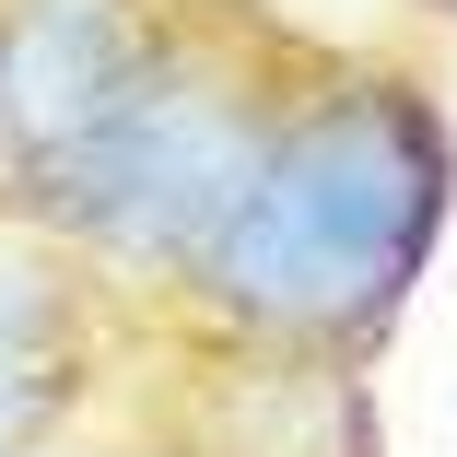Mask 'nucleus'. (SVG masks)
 Returning <instances> with one entry per match:
<instances>
[{
  "instance_id": "1",
  "label": "nucleus",
  "mask_w": 457,
  "mask_h": 457,
  "mask_svg": "<svg viewBox=\"0 0 457 457\" xmlns=\"http://www.w3.org/2000/svg\"><path fill=\"white\" fill-rule=\"evenodd\" d=\"M445 200H457V141L434 95L399 71H328L317 95H282L235 212L212 223L176 294L246 352L340 363L434 270Z\"/></svg>"
},
{
  "instance_id": "2",
  "label": "nucleus",
  "mask_w": 457,
  "mask_h": 457,
  "mask_svg": "<svg viewBox=\"0 0 457 457\" xmlns=\"http://www.w3.org/2000/svg\"><path fill=\"white\" fill-rule=\"evenodd\" d=\"M270 118H282L270 71L212 59V47H153L106 118H82L59 153L0 176V212L71 246L106 294H176L212 223L235 212Z\"/></svg>"
},
{
  "instance_id": "3",
  "label": "nucleus",
  "mask_w": 457,
  "mask_h": 457,
  "mask_svg": "<svg viewBox=\"0 0 457 457\" xmlns=\"http://www.w3.org/2000/svg\"><path fill=\"white\" fill-rule=\"evenodd\" d=\"M153 47L164 36L141 0H0V176L106 118Z\"/></svg>"
},
{
  "instance_id": "4",
  "label": "nucleus",
  "mask_w": 457,
  "mask_h": 457,
  "mask_svg": "<svg viewBox=\"0 0 457 457\" xmlns=\"http://www.w3.org/2000/svg\"><path fill=\"white\" fill-rule=\"evenodd\" d=\"M95 328L106 282L0 212V457H59V422L95 387Z\"/></svg>"
},
{
  "instance_id": "5",
  "label": "nucleus",
  "mask_w": 457,
  "mask_h": 457,
  "mask_svg": "<svg viewBox=\"0 0 457 457\" xmlns=\"http://www.w3.org/2000/svg\"><path fill=\"white\" fill-rule=\"evenodd\" d=\"M422 12H457V0H422Z\"/></svg>"
}]
</instances>
